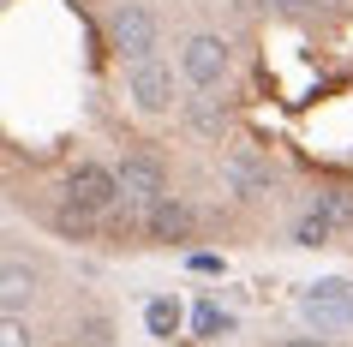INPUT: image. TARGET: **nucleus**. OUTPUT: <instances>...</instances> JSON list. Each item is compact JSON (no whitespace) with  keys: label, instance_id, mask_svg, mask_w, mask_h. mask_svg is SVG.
<instances>
[{"label":"nucleus","instance_id":"dca6fc26","mask_svg":"<svg viewBox=\"0 0 353 347\" xmlns=\"http://www.w3.org/2000/svg\"><path fill=\"white\" fill-rule=\"evenodd\" d=\"M281 6H305V0H281Z\"/></svg>","mask_w":353,"mask_h":347},{"label":"nucleus","instance_id":"7ed1b4c3","mask_svg":"<svg viewBox=\"0 0 353 347\" xmlns=\"http://www.w3.org/2000/svg\"><path fill=\"white\" fill-rule=\"evenodd\" d=\"M126 90L138 96L144 114H162L168 102H174V72H168L162 60H132L126 66Z\"/></svg>","mask_w":353,"mask_h":347},{"label":"nucleus","instance_id":"f8f14e48","mask_svg":"<svg viewBox=\"0 0 353 347\" xmlns=\"http://www.w3.org/2000/svg\"><path fill=\"white\" fill-rule=\"evenodd\" d=\"M192 120H198L204 132H222V108H216L210 96H198V102H192Z\"/></svg>","mask_w":353,"mask_h":347},{"label":"nucleus","instance_id":"ddd939ff","mask_svg":"<svg viewBox=\"0 0 353 347\" xmlns=\"http://www.w3.org/2000/svg\"><path fill=\"white\" fill-rule=\"evenodd\" d=\"M192 329H198V335H216V329H228V317L216 306H198V311H192Z\"/></svg>","mask_w":353,"mask_h":347},{"label":"nucleus","instance_id":"423d86ee","mask_svg":"<svg viewBox=\"0 0 353 347\" xmlns=\"http://www.w3.org/2000/svg\"><path fill=\"white\" fill-rule=\"evenodd\" d=\"M150 234H156V239H186L192 234V210L174 198V192L150 198Z\"/></svg>","mask_w":353,"mask_h":347},{"label":"nucleus","instance_id":"1a4fd4ad","mask_svg":"<svg viewBox=\"0 0 353 347\" xmlns=\"http://www.w3.org/2000/svg\"><path fill=\"white\" fill-rule=\"evenodd\" d=\"M317 210H323L335 228H353V192H317Z\"/></svg>","mask_w":353,"mask_h":347},{"label":"nucleus","instance_id":"2eb2a0df","mask_svg":"<svg viewBox=\"0 0 353 347\" xmlns=\"http://www.w3.org/2000/svg\"><path fill=\"white\" fill-rule=\"evenodd\" d=\"M281 347H323V341H281Z\"/></svg>","mask_w":353,"mask_h":347},{"label":"nucleus","instance_id":"6e6552de","mask_svg":"<svg viewBox=\"0 0 353 347\" xmlns=\"http://www.w3.org/2000/svg\"><path fill=\"white\" fill-rule=\"evenodd\" d=\"M24 293H30V270H24L19 257H6V275H0V299H6V311H19Z\"/></svg>","mask_w":353,"mask_h":347},{"label":"nucleus","instance_id":"4468645a","mask_svg":"<svg viewBox=\"0 0 353 347\" xmlns=\"http://www.w3.org/2000/svg\"><path fill=\"white\" fill-rule=\"evenodd\" d=\"M0 347H24V324H19V311H6V324H0Z\"/></svg>","mask_w":353,"mask_h":347},{"label":"nucleus","instance_id":"0eeeda50","mask_svg":"<svg viewBox=\"0 0 353 347\" xmlns=\"http://www.w3.org/2000/svg\"><path fill=\"white\" fill-rule=\"evenodd\" d=\"M96 221H102V210H84L78 198H66V210L54 216V228H60L66 239H90V234H96Z\"/></svg>","mask_w":353,"mask_h":347},{"label":"nucleus","instance_id":"9d476101","mask_svg":"<svg viewBox=\"0 0 353 347\" xmlns=\"http://www.w3.org/2000/svg\"><path fill=\"white\" fill-rule=\"evenodd\" d=\"M150 335H174V329H180V306H174V299H150Z\"/></svg>","mask_w":353,"mask_h":347},{"label":"nucleus","instance_id":"f03ea898","mask_svg":"<svg viewBox=\"0 0 353 347\" xmlns=\"http://www.w3.org/2000/svg\"><path fill=\"white\" fill-rule=\"evenodd\" d=\"M66 198H78L84 210H114V204L126 198V186H120V174H108V168L78 162L72 180H66Z\"/></svg>","mask_w":353,"mask_h":347},{"label":"nucleus","instance_id":"9b49d317","mask_svg":"<svg viewBox=\"0 0 353 347\" xmlns=\"http://www.w3.org/2000/svg\"><path fill=\"white\" fill-rule=\"evenodd\" d=\"M330 228H335V221L323 216V210H317V216H305V221H299V246H323V239H330Z\"/></svg>","mask_w":353,"mask_h":347},{"label":"nucleus","instance_id":"20e7f679","mask_svg":"<svg viewBox=\"0 0 353 347\" xmlns=\"http://www.w3.org/2000/svg\"><path fill=\"white\" fill-rule=\"evenodd\" d=\"M180 66H186V78L198 84V90H216L228 78V42L222 37H192L186 54H180Z\"/></svg>","mask_w":353,"mask_h":347},{"label":"nucleus","instance_id":"f257e3e1","mask_svg":"<svg viewBox=\"0 0 353 347\" xmlns=\"http://www.w3.org/2000/svg\"><path fill=\"white\" fill-rule=\"evenodd\" d=\"M114 48L132 60H156V42H162V30H156V12L150 6H138V0H126V6H114Z\"/></svg>","mask_w":353,"mask_h":347},{"label":"nucleus","instance_id":"39448f33","mask_svg":"<svg viewBox=\"0 0 353 347\" xmlns=\"http://www.w3.org/2000/svg\"><path fill=\"white\" fill-rule=\"evenodd\" d=\"M120 186H126V198H162L168 192V174H162V162L150 156V150H126V162H120Z\"/></svg>","mask_w":353,"mask_h":347}]
</instances>
